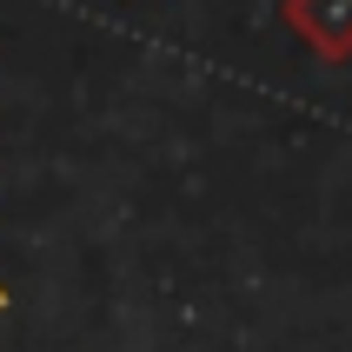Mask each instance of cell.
<instances>
[{
    "label": "cell",
    "instance_id": "6da1fadb",
    "mask_svg": "<svg viewBox=\"0 0 352 352\" xmlns=\"http://www.w3.org/2000/svg\"><path fill=\"white\" fill-rule=\"evenodd\" d=\"M0 306H7V286H0Z\"/></svg>",
    "mask_w": 352,
    "mask_h": 352
}]
</instances>
